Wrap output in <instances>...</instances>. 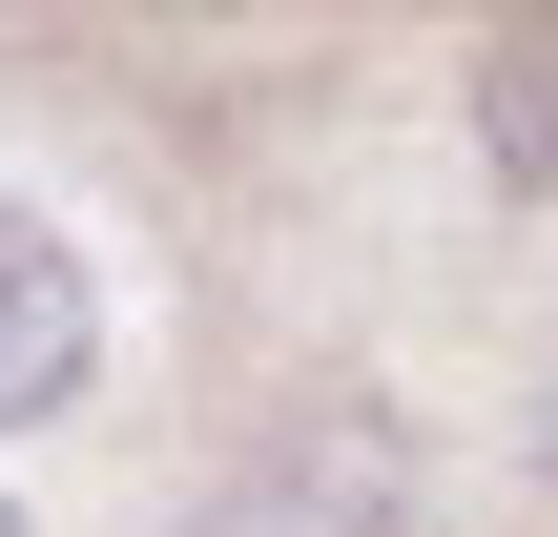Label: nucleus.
<instances>
[{"instance_id":"nucleus-1","label":"nucleus","mask_w":558,"mask_h":537,"mask_svg":"<svg viewBox=\"0 0 558 537\" xmlns=\"http://www.w3.org/2000/svg\"><path fill=\"white\" fill-rule=\"evenodd\" d=\"M186 537H393V414H290L186 497Z\"/></svg>"},{"instance_id":"nucleus-2","label":"nucleus","mask_w":558,"mask_h":537,"mask_svg":"<svg viewBox=\"0 0 558 537\" xmlns=\"http://www.w3.org/2000/svg\"><path fill=\"white\" fill-rule=\"evenodd\" d=\"M83 373H104V269L0 186V435H21V414H62Z\"/></svg>"},{"instance_id":"nucleus-3","label":"nucleus","mask_w":558,"mask_h":537,"mask_svg":"<svg viewBox=\"0 0 558 537\" xmlns=\"http://www.w3.org/2000/svg\"><path fill=\"white\" fill-rule=\"evenodd\" d=\"M538 476H558V414H538Z\"/></svg>"},{"instance_id":"nucleus-4","label":"nucleus","mask_w":558,"mask_h":537,"mask_svg":"<svg viewBox=\"0 0 558 537\" xmlns=\"http://www.w3.org/2000/svg\"><path fill=\"white\" fill-rule=\"evenodd\" d=\"M0 537H21V497H0Z\"/></svg>"}]
</instances>
